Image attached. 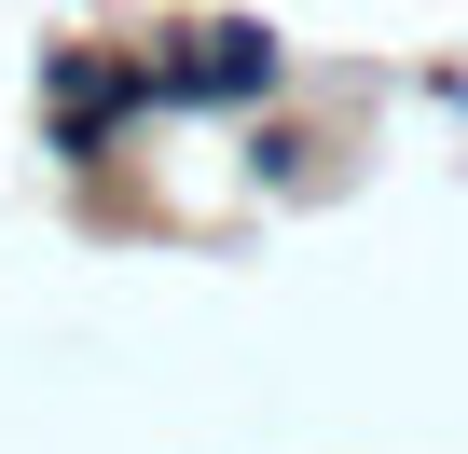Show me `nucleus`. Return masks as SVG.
<instances>
[{
	"mask_svg": "<svg viewBox=\"0 0 468 454\" xmlns=\"http://www.w3.org/2000/svg\"><path fill=\"white\" fill-rule=\"evenodd\" d=\"M152 83H165V111H249V97L276 83V28L207 15V28H179V42L152 56Z\"/></svg>",
	"mask_w": 468,
	"mask_h": 454,
	"instance_id": "1",
	"label": "nucleus"
}]
</instances>
